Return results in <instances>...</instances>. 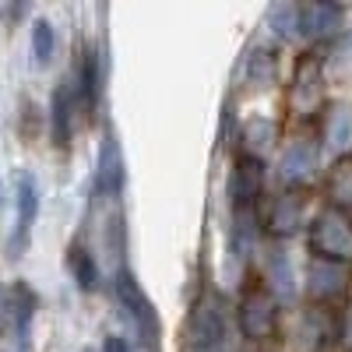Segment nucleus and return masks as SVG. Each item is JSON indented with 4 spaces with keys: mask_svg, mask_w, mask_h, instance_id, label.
<instances>
[{
    "mask_svg": "<svg viewBox=\"0 0 352 352\" xmlns=\"http://www.w3.org/2000/svg\"><path fill=\"white\" fill-rule=\"evenodd\" d=\"M71 113H74V85L60 81L53 92V102H50V120H53V141L56 144L71 141Z\"/></svg>",
    "mask_w": 352,
    "mask_h": 352,
    "instance_id": "obj_14",
    "label": "nucleus"
},
{
    "mask_svg": "<svg viewBox=\"0 0 352 352\" xmlns=\"http://www.w3.org/2000/svg\"><path fill=\"white\" fill-rule=\"evenodd\" d=\"M85 352H92V349H85Z\"/></svg>",
    "mask_w": 352,
    "mask_h": 352,
    "instance_id": "obj_28",
    "label": "nucleus"
},
{
    "mask_svg": "<svg viewBox=\"0 0 352 352\" xmlns=\"http://www.w3.org/2000/svg\"><path fill=\"white\" fill-rule=\"evenodd\" d=\"M320 109H324V64H320V56L303 53L289 81V113L307 124L317 120Z\"/></svg>",
    "mask_w": 352,
    "mask_h": 352,
    "instance_id": "obj_1",
    "label": "nucleus"
},
{
    "mask_svg": "<svg viewBox=\"0 0 352 352\" xmlns=\"http://www.w3.org/2000/svg\"><path fill=\"white\" fill-rule=\"evenodd\" d=\"M324 190H328L331 208H338V212H345V215L352 219V155H342V159L331 166Z\"/></svg>",
    "mask_w": 352,
    "mask_h": 352,
    "instance_id": "obj_13",
    "label": "nucleus"
},
{
    "mask_svg": "<svg viewBox=\"0 0 352 352\" xmlns=\"http://www.w3.org/2000/svg\"><path fill=\"white\" fill-rule=\"evenodd\" d=\"M71 272H74V278H78V285H81L85 292H92V289L99 285V268H96V261H92V254L81 250V247L71 250Z\"/></svg>",
    "mask_w": 352,
    "mask_h": 352,
    "instance_id": "obj_20",
    "label": "nucleus"
},
{
    "mask_svg": "<svg viewBox=\"0 0 352 352\" xmlns=\"http://www.w3.org/2000/svg\"><path fill=\"white\" fill-rule=\"evenodd\" d=\"M310 250L320 261H335V264H352V219L338 208L317 212L310 226Z\"/></svg>",
    "mask_w": 352,
    "mask_h": 352,
    "instance_id": "obj_2",
    "label": "nucleus"
},
{
    "mask_svg": "<svg viewBox=\"0 0 352 352\" xmlns=\"http://www.w3.org/2000/svg\"><path fill=\"white\" fill-rule=\"evenodd\" d=\"M349 46H352V36H349Z\"/></svg>",
    "mask_w": 352,
    "mask_h": 352,
    "instance_id": "obj_27",
    "label": "nucleus"
},
{
    "mask_svg": "<svg viewBox=\"0 0 352 352\" xmlns=\"http://www.w3.org/2000/svg\"><path fill=\"white\" fill-rule=\"evenodd\" d=\"M36 212H39L36 180L28 173H21L18 176V226H14V240H11V257H18V250L25 247L28 229H32V222H36Z\"/></svg>",
    "mask_w": 352,
    "mask_h": 352,
    "instance_id": "obj_12",
    "label": "nucleus"
},
{
    "mask_svg": "<svg viewBox=\"0 0 352 352\" xmlns=\"http://www.w3.org/2000/svg\"><path fill=\"white\" fill-rule=\"evenodd\" d=\"M275 71H278V60H275V53L272 50H257L250 56V81L254 85H272L275 81Z\"/></svg>",
    "mask_w": 352,
    "mask_h": 352,
    "instance_id": "obj_23",
    "label": "nucleus"
},
{
    "mask_svg": "<svg viewBox=\"0 0 352 352\" xmlns=\"http://www.w3.org/2000/svg\"><path fill=\"white\" fill-rule=\"evenodd\" d=\"M116 300H120V307H124L127 317L134 320V328H138L141 342L155 349V345H159V317H155L152 300L141 292V285H138V278H134L131 272H120V275H116Z\"/></svg>",
    "mask_w": 352,
    "mask_h": 352,
    "instance_id": "obj_5",
    "label": "nucleus"
},
{
    "mask_svg": "<svg viewBox=\"0 0 352 352\" xmlns=\"http://www.w3.org/2000/svg\"><path fill=\"white\" fill-rule=\"evenodd\" d=\"M317 166H320V148L314 138H292L289 148L282 152V180L289 187H307L314 176H317Z\"/></svg>",
    "mask_w": 352,
    "mask_h": 352,
    "instance_id": "obj_7",
    "label": "nucleus"
},
{
    "mask_svg": "<svg viewBox=\"0 0 352 352\" xmlns=\"http://www.w3.org/2000/svg\"><path fill=\"white\" fill-rule=\"evenodd\" d=\"M307 219V201L300 190H285L278 197L268 201V212H264V229H268V236L275 240H285L292 236Z\"/></svg>",
    "mask_w": 352,
    "mask_h": 352,
    "instance_id": "obj_9",
    "label": "nucleus"
},
{
    "mask_svg": "<svg viewBox=\"0 0 352 352\" xmlns=\"http://www.w3.org/2000/svg\"><path fill=\"white\" fill-rule=\"evenodd\" d=\"M268 282L278 296H292V268L282 250H272V257H268Z\"/></svg>",
    "mask_w": 352,
    "mask_h": 352,
    "instance_id": "obj_21",
    "label": "nucleus"
},
{
    "mask_svg": "<svg viewBox=\"0 0 352 352\" xmlns=\"http://www.w3.org/2000/svg\"><path fill=\"white\" fill-rule=\"evenodd\" d=\"M342 342H345V349L352 352V303H349V310H345V320H342Z\"/></svg>",
    "mask_w": 352,
    "mask_h": 352,
    "instance_id": "obj_24",
    "label": "nucleus"
},
{
    "mask_svg": "<svg viewBox=\"0 0 352 352\" xmlns=\"http://www.w3.org/2000/svg\"><path fill=\"white\" fill-rule=\"evenodd\" d=\"M81 102H85V109H92L96 106V99H99V56L88 50L85 53V60H81Z\"/></svg>",
    "mask_w": 352,
    "mask_h": 352,
    "instance_id": "obj_19",
    "label": "nucleus"
},
{
    "mask_svg": "<svg viewBox=\"0 0 352 352\" xmlns=\"http://www.w3.org/2000/svg\"><path fill=\"white\" fill-rule=\"evenodd\" d=\"M53 46H56V36H53V25L46 18H36L32 25V56L39 64H50V56H53Z\"/></svg>",
    "mask_w": 352,
    "mask_h": 352,
    "instance_id": "obj_22",
    "label": "nucleus"
},
{
    "mask_svg": "<svg viewBox=\"0 0 352 352\" xmlns=\"http://www.w3.org/2000/svg\"><path fill=\"white\" fill-rule=\"evenodd\" d=\"M300 4H289V0H282V4H272L268 11V28H275V36L289 39L292 32H300Z\"/></svg>",
    "mask_w": 352,
    "mask_h": 352,
    "instance_id": "obj_18",
    "label": "nucleus"
},
{
    "mask_svg": "<svg viewBox=\"0 0 352 352\" xmlns=\"http://www.w3.org/2000/svg\"><path fill=\"white\" fill-rule=\"evenodd\" d=\"M278 138V124L268 120V116H254V120L243 124V144H247V155H264L275 144Z\"/></svg>",
    "mask_w": 352,
    "mask_h": 352,
    "instance_id": "obj_17",
    "label": "nucleus"
},
{
    "mask_svg": "<svg viewBox=\"0 0 352 352\" xmlns=\"http://www.w3.org/2000/svg\"><path fill=\"white\" fill-rule=\"evenodd\" d=\"M187 352H222L226 345V314L215 296H201L184 328Z\"/></svg>",
    "mask_w": 352,
    "mask_h": 352,
    "instance_id": "obj_3",
    "label": "nucleus"
},
{
    "mask_svg": "<svg viewBox=\"0 0 352 352\" xmlns=\"http://www.w3.org/2000/svg\"><path fill=\"white\" fill-rule=\"evenodd\" d=\"M124 152H120V141H116L113 131L102 134V148H99V173H96V187L99 194H116L124 187Z\"/></svg>",
    "mask_w": 352,
    "mask_h": 352,
    "instance_id": "obj_11",
    "label": "nucleus"
},
{
    "mask_svg": "<svg viewBox=\"0 0 352 352\" xmlns=\"http://www.w3.org/2000/svg\"><path fill=\"white\" fill-rule=\"evenodd\" d=\"M261 190H264V159L240 155L236 169H232V180H229V201L236 208V215H254Z\"/></svg>",
    "mask_w": 352,
    "mask_h": 352,
    "instance_id": "obj_6",
    "label": "nucleus"
},
{
    "mask_svg": "<svg viewBox=\"0 0 352 352\" xmlns=\"http://www.w3.org/2000/svg\"><path fill=\"white\" fill-rule=\"evenodd\" d=\"M240 331L250 342H272L278 335V300L268 285H250L240 300Z\"/></svg>",
    "mask_w": 352,
    "mask_h": 352,
    "instance_id": "obj_4",
    "label": "nucleus"
},
{
    "mask_svg": "<svg viewBox=\"0 0 352 352\" xmlns=\"http://www.w3.org/2000/svg\"><path fill=\"white\" fill-rule=\"evenodd\" d=\"M349 282H352V272L349 264H335V261H320L314 257L310 261V272H307V289L317 303H335L349 292Z\"/></svg>",
    "mask_w": 352,
    "mask_h": 352,
    "instance_id": "obj_8",
    "label": "nucleus"
},
{
    "mask_svg": "<svg viewBox=\"0 0 352 352\" xmlns=\"http://www.w3.org/2000/svg\"><path fill=\"white\" fill-rule=\"evenodd\" d=\"M324 141H328V148L335 152H345L352 148V109L349 106H331L328 116H324Z\"/></svg>",
    "mask_w": 352,
    "mask_h": 352,
    "instance_id": "obj_15",
    "label": "nucleus"
},
{
    "mask_svg": "<svg viewBox=\"0 0 352 352\" xmlns=\"http://www.w3.org/2000/svg\"><path fill=\"white\" fill-rule=\"evenodd\" d=\"M342 8L331 4V0H314L300 11V32L314 43H328L342 32Z\"/></svg>",
    "mask_w": 352,
    "mask_h": 352,
    "instance_id": "obj_10",
    "label": "nucleus"
},
{
    "mask_svg": "<svg viewBox=\"0 0 352 352\" xmlns=\"http://www.w3.org/2000/svg\"><path fill=\"white\" fill-rule=\"evenodd\" d=\"M8 310L14 317V331L21 342H28V324H32V314H36V292L28 289L25 282H18L11 289V300H8Z\"/></svg>",
    "mask_w": 352,
    "mask_h": 352,
    "instance_id": "obj_16",
    "label": "nucleus"
},
{
    "mask_svg": "<svg viewBox=\"0 0 352 352\" xmlns=\"http://www.w3.org/2000/svg\"><path fill=\"white\" fill-rule=\"evenodd\" d=\"M4 314H8V300H4V289H0V328H4Z\"/></svg>",
    "mask_w": 352,
    "mask_h": 352,
    "instance_id": "obj_26",
    "label": "nucleus"
},
{
    "mask_svg": "<svg viewBox=\"0 0 352 352\" xmlns=\"http://www.w3.org/2000/svg\"><path fill=\"white\" fill-rule=\"evenodd\" d=\"M102 352H131V349H127V342H124L120 335H109V338L102 342Z\"/></svg>",
    "mask_w": 352,
    "mask_h": 352,
    "instance_id": "obj_25",
    "label": "nucleus"
}]
</instances>
